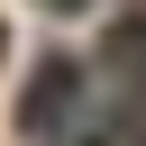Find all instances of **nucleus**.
Returning a JSON list of instances; mask_svg holds the SVG:
<instances>
[{"label": "nucleus", "mask_w": 146, "mask_h": 146, "mask_svg": "<svg viewBox=\"0 0 146 146\" xmlns=\"http://www.w3.org/2000/svg\"><path fill=\"white\" fill-rule=\"evenodd\" d=\"M73 100H82V73H73V55H46V64H36V82L18 91V128H27V137H46V128H55Z\"/></svg>", "instance_id": "obj_1"}, {"label": "nucleus", "mask_w": 146, "mask_h": 146, "mask_svg": "<svg viewBox=\"0 0 146 146\" xmlns=\"http://www.w3.org/2000/svg\"><path fill=\"white\" fill-rule=\"evenodd\" d=\"M91 146H146V82H128V100L91 128Z\"/></svg>", "instance_id": "obj_2"}, {"label": "nucleus", "mask_w": 146, "mask_h": 146, "mask_svg": "<svg viewBox=\"0 0 146 146\" xmlns=\"http://www.w3.org/2000/svg\"><path fill=\"white\" fill-rule=\"evenodd\" d=\"M110 64H119L128 82H146V18H119V27H110Z\"/></svg>", "instance_id": "obj_3"}, {"label": "nucleus", "mask_w": 146, "mask_h": 146, "mask_svg": "<svg viewBox=\"0 0 146 146\" xmlns=\"http://www.w3.org/2000/svg\"><path fill=\"white\" fill-rule=\"evenodd\" d=\"M46 9H82V0H46Z\"/></svg>", "instance_id": "obj_4"}, {"label": "nucleus", "mask_w": 146, "mask_h": 146, "mask_svg": "<svg viewBox=\"0 0 146 146\" xmlns=\"http://www.w3.org/2000/svg\"><path fill=\"white\" fill-rule=\"evenodd\" d=\"M0 55H9V27H0Z\"/></svg>", "instance_id": "obj_5"}]
</instances>
